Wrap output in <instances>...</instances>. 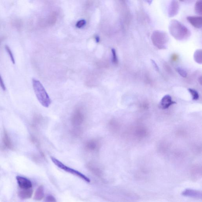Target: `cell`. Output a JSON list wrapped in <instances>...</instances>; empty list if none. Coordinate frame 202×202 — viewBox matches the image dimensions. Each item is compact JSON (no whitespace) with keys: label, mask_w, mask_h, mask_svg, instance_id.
Returning <instances> with one entry per match:
<instances>
[{"label":"cell","mask_w":202,"mask_h":202,"mask_svg":"<svg viewBox=\"0 0 202 202\" xmlns=\"http://www.w3.org/2000/svg\"><path fill=\"white\" fill-rule=\"evenodd\" d=\"M169 29L172 36L178 40L187 39L191 35L189 29L177 20L173 19L171 21Z\"/></svg>","instance_id":"6da1fadb"},{"label":"cell","mask_w":202,"mask_h":202,"mask_svg":"<svg viewBox=\"0 0 202 202\" xmlns=\"http://www.w3.org/2000/svg\"><path fill=\"white\" fill-rule=\"evenodd\" d=\"M32 85L37 98L42 106L48 107L52 103V100L44 87L39 80L33 79Z\"/></svg>","instance_id":"7a4b0ae2"},{"label":"cell","mask_w":202,"mask_h":202,"mask_svg":"<svg viewBox=\"0 0 202 202\" xmlns=\"http://www.w3.org/2000/svg\"><path fill=\"white\" fill-rule=\"evenodd\" d=\"M51 159L52 162L55 164V165H56L60 169L65 171L68 172V173L77 176V177L82 179L83 180L85 181L87 183H90V179L88 177H87V176H86L85 175L83 174V173L78 171L66 166V165L60 162L58 159H56V158L53 157V156L51 157Z\"/></svg>","instance_id":"3957f363"},{"label":"cell","mask_w":202,"mask_h":202,"mask_svg":"<svg viewBox=\"0 0 202 202\" xmlns=\"http://www.w3.org/2000/svg\"><path fill=\"white\" fill-rule=\"evenodd\" d=\"M152 42L158 47L164 46L168 41V37L166 32L162 31H155L151 36Z\"/></svg>","instance_id":"277c9868"},{"label":"cell","mask_w":202,"mask_h":202,"mask_svg":"<svg viewBox=\"0 0 202 202\" xmlns=\"http://www.w3.org/2000/svg\"><path fill=\"white\" fill-rule=\"evenodd\" d=\"M180 6L177 0H172L168 9V16L170 18L175 16L179 13Z\"/></svg>","instance_id":"5b68a950"},{"label":"cell","mask_w":202,"mask_h":202,"mask_svg":"<svg viewBox=\"0 0 202 202\" xmlns=\"http://www.w3.org/2000/svg\"><path fill=\"white\" fill-rule=\"evenodd\" d=\"M16 179L19 187L22 189L31 188L32 183L29 179L21 176H17Z\"/></svg>","instance_id":"8992f818"},{"label":"cell","mask_w":202,"mask_h":202,"mask_svg":"<svg viewBox=\"0 0 202 202\" xmlns=\"http://www.w3.org/2000/svg\"><path fill=\"white\" fill-rule=\"evenodd\" d=\"M187 19L195 28L200 29L202 27V17L201 16H189Z\"/></svg>","instance_id":"52a82bcc"},{"label":"cell","mask_w":202,"mask_h":202,"mask_svg":"<svg viewBox=\"0 0 202 202\" xmlns=\"http://www.w3.org/2000/svg\"><path fill=\"white\" fill-rule=\"evenodd\" d=\"M176 103L172 100V97L169 95H166L163 97L160 103L161 108L163 109H166L169 108L170 106Z\"/></svg>","instance_id":"ba28073f"},{"label":"cell","mask_w":202,"mask_h":202,"mask_svg":"<svg viewBox=\"0 0 202 202\" xmlns=\"http://www.w3.org/2000/svg\"><path fill=\"white\" fill-rule=\"evenodd\" d=\"M33 191L32 189H23L18 193L19 197L22 200H26L31 198L33 194Z\"/></svg>","instance_id":"9c48e42d"},{"label":"cell","mask_w":202,"mask_h":202,"mask_svg":"<svg viewBox=\"0 0 202 202\" xmlns=\"http://www.w3.org/2000/svg\"><path fill=\"white\" fill-rule=\"evenodd\" d=\"M45 196L44 188L43 186H39L35 192L34 199L37 201L42 200Z\"/></svg>","instance_id":"30bf717a"},{"label":"cell","mask_w":202,"mask_h":202,"mask_svg":"<svg viewBox=\"0 0 202 202\" xmlns=\"http://www.w3.org/2000/svg\"><path fill=\"white\" fill-rule=\"evenodd\" d=\"M194 11L197 14L201 15L202 14V0H197L195 4Z\"/></svg>","instance_id":"8fae6325"},{"label":"cell","mask_w":202,"mask_h":202,"mask_svg":"<svg viewBox=\"0 0 202 202\" xmlns=\"http://www.w3.org/2000/svg\"><path fill=\"white\" fill-rule=\"evenodd\" d=\"M3 140L4 143H5L6 146L9 149H12L13 146L12 142H11L10 139L8 137L7 134L6 132L4 133Z\"/></svg>","instance_id":"7c38bea8"},{"label":"cell","mask_w":202,"mask_h":202,"mask_svg":"<svg viewBox=\"0 0 202 202\" xmlns=\"http://www.w3.org/2000/svg\"><path fill=\"white\" fill-rule=\"evenodd\" d=\"M86 148L90 150H94L97 148V144L96 141H89L87 142L86 145Z\"/></svg>","instance_id":"4fadbf2b"},{"label":"cell","mask_w":202,"mask_h":202,"mask_svg":"<svg viewBox=\"0 0 202 202\" xmlns=\"http://www.w3.org/2000/svg\"><path fill=\"white\" fill-rule=\"evenodd\" d=\"M189 93L191 94L192 99L194 100H197L199 98V94L196 90L193 89H188Z\"/></svg>","instance_id":"5bb4252c"},{"label":"cell","mask_w":202,"mask_h":202,"mask_svg":"<svg viewBox=\"0 0 202 202\" xmlns=\"http://www.w3.org/2000/svg\"><path fill=\"white\" fill-rule=\"evenodd\" d=\"M5 48L6 51L7 52L8 55H9L12 63H13L14 64L15 63V59L14 57V55L13 54L12 50H11V49H10L9 47L8 46H6L5 47Z\"/></svg>","instance_id":"9a60e30c"},{"label":"cell","mask_w":202,"mask_h":202,"mask_svg":"<svg viewBox=\"0 0 202 202\" xmlns=\"http://www.w3.org/2000/svg\"><path fill=\"white\" fill-rule=\"evenodd\" d=\"M111 52H112V58L113 63H114V64H117L118 63V60L115 49L113 48L112 49H111Z\"/></svg>","instance_id":"2e32d148"},{"label":"cell","mask_w":202,"mask_h":202,"mask_svg":"<svg viewBox=\"0 0 202 202\" xmlns=\"http://www.w3.org/2000/svg\"><path fill=\"white\" fill-rule=\"evenodd\" d=\"M177 71L178 73L182 77H186L187 75V72L183 69L180 68H177Z\"/></svg>","instance_id":"e0dca14e"},{"label":"cell","mask_w":202,"mask_h":202,"mask_svg":"<svg viewBox=\"0 0 202 202\" xmlns=\"http://www.w3.org/2000/svg\"><path fill=\"white\" fill-rule=\"evenodd\" d=\"M85 23L86 22L85 20H81L79 21V22L77 23L76 26L77 28H80L84 26V25L85 24Z\"/></svg>","instance_id":"ac0fdd59"},{"label":"cell","mask_w":202,"mask_h":202,"mask_svg":"<svg viewBox=\"0 0 202 202\" xmlns=\"http://www.w3.org/2000/svg\"><path fill=\"white\" fill-rule=\"evenodd\" d=\"M46 201L47 202H56V199L52 195H49L46 197Z\"/></svg>","instance_id":"d6986e66"},{"label":"cell","mask_w":202,"mask_h":202,"mask_svg":"<svg viewBox=\"0 0 202 202\" xmlns=\"http://www.w3.org/2000/svg\"><path fill=\"white\" fill-rule=\"evenodd\" d=\"M0 86L3 90H6V87L5 85V83L4 82L3 80L2 77L0 75Z\"/></svg>","instance_id":"ffe728a7"},{"label":"cell","mask_w":202,"mask_h":202,"mask_svg":"<svg viewBox=\"0 0 202 202\" xmlns=\"http://www.w3.org/2000/svg\"><path fill=\"white\" fill-rule=\"evenodd\" d=\"M152 63H153V64H154V66H155V68H156L158 70H159V68H158V67L157 65L155 63V62L153 61V60H152Z\"/></svg>","instance_id":"44dd1931"},{"label":"cell","mask_w":202,"mask_h":202,"mask_svg":"<svg viewBox=\"0 0 202 202\" xmlns=\"http://www.w3.org/2000/svg\"><path fill=\"white\" fill-rule=\"evenodd\" d=\"M95 39H96V42H97V43H99V42H100V39L99 37L98 36H96L95 37Z\"/></svg>","instance_id":"7402d4cb"},{"label":"cell","mask_w":202,"mask_h":202,"mask_svg":"<svg viewBox=\"0 0 202 202\" xmlns=\"http://www.w3.org/2000/svg\"><path fill=\"white\" fill-rule=\"evenodd\" d=\"M145 2L147 3L148 4H151L152 3V1L153 0H145Z\"/></svg>","instance_id":"603a6c76"},{"label":"cell","mask_w":202,"mask_h":202,"mask_svg":"<svg viewBox=\"0 0 202 202\" xmlns=\"http://www.w3.org/2000/svg\"><path fill=\"white\" fill-rule=\"evenodd\" d=\"M180 1H181V2H183V1H184L185 0H179Z\"/></svg>","instance_id":"cb8c5ba5"}]
</instances>
